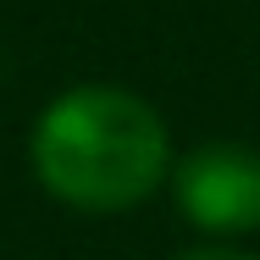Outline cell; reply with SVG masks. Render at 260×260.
I'll use <instances>...</instances> for the list:
<instances>
[{
    "instance_id": "cell-2",
    "label": "cell",
    "mask_w": 260,
    "mask_h": 260,
    "mask_svg": "<svg viewBox=\"0 0 260 260\" xmlns=\"http://www.w3.org/2000/svg\"><path fill=\"white\" fill-rule=\"evenodd\" d=\"M177 205L205 233L260 227V150L205 144L177 166Z\"/></svg>"
},
{
    "instance_id": "cell-3",
    "label": "cell",
    "mask_w": 260,
    "mask_h": 260,
    "mask_svg": "<svg viewBox=\"0 0 260 260\" xmlns=\"http://www.w3.org/2000/svg\"><path fill=\"white\" fill-rule=\"evenodd\" d=\"M177 260H249V255H233V249H194V255H177Z\"/></svg>"
},
{
    "instance_id": "cell-1",
    "label": "cell",
    "mask_w": 260,
    "mask_h": 260,
    "mask_svg": "<svg viewBox=\"0 0 260 260\" xmlns=\"http://www.w3.org/2000/svg\"><path fill=\"white\" fill-rule=\"evenodd\" d=\"M34 172L78 210H127L166 177V122L127 89H72L34 127Z\"/></svg>"
}]
</instances>
